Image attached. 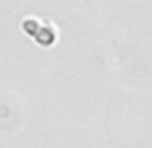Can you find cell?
Segmentation results:
<instances>
[{
	"label": "cell",
	"instance_id": "cell-1",
	"mask_svg": "<svg viewBox=\"0 0 152 148\" xmlns=\"http://www.w3.org/2000/svg\"><path fill=\"white\" fill-rule=\"evenodd\" d=\"M23 29L42 46H50L56 41V31L48 21H39L35 17H25L23 19Z\"/></svg>",
	"mask_w": 152,
	"mask_h": 148
}]
</instances>
